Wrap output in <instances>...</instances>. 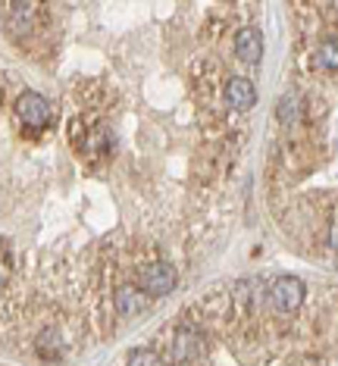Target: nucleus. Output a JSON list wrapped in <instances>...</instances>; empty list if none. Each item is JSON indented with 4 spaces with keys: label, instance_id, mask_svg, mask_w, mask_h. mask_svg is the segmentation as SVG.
I'll list each match as a JSON object with an SVG mask.
<instances>
[{
    "label": "nucleus",
    "instance_id": "f257e3e1",
    "mask_svg": "<svg viewBox=\"0 0 338 366\" xmlns=\"http://www.w3.org/2000/svg\"><path fill=\"white\" fill-rule=\"evenodd\" d=\"M16 119H19L22 129L38 135L44 126H51V104L38 91H22L19 101H16Z\"/></svg>",
    "mask_w": 338,
    "mask_h": 366
},
{
    "label": "nucleus",
    "instance_id": "f03ea898",
    "mask_svg": "<svg viewBox=\"0 0 338 366\" xmlns=\"http://www.w3.org/2000/svg\"><path fill=\"white\" fill-rule=\"evenodd\" d=\"M176 279L179 276L169 263L156 260V263L141 266V272H138V288L147 291L151 297H160V295H169V291L176 288Z\"/></svg>",
    "mask_w": 338,
    "mask_h": 366
},
{
    "label": "nucleus",
    "instance_id": "7ed1b4c3",
    "mask_svg": "<svg viewBox=\"0 0 338 366\" xmlns=\"http://www.w3.org/2000/svg\"><path fill=\"white\" fill-rule=\"evenodd\" d=\"M169 357L179 363H188V360H201L207 357V347H204V338L194 326H179L176 335L169 341Z\"/></svg>",
    "mask_w": 338,
    "mask_h": 366
},
{
    "label": "nucleus",
    "instance_id": "20e7f679",
    "mask_svg": "<svg viewBox=\"0 0 338 366\" xmlns=\"http://www.w3.org/2000/svg\"><path fill=\"white\" fill-rule=\"evenodd\" d=\"M269 301L279 313H294L304 304V282L294 276H279L269 288Z\"/></svg>",
    "mask_w": 338,
    "mask_h": 366
},
{
    "label": "nucleus",
    "instance_id": "39448f33",
    "mask_svg": "<svg viewBox=\"0 0 338 366\" xmlns=\"http://www.w3.org/2000/svg\"><path fill=\"white\" fill-rule=\"evenodd\" d=\"M44 13V4L41 0H10V26L16 35H29L35 29V22Z\"/></svg>",
    "mask_w": 338,
    "mask_h": 366
},
{
    "label": "nucleus",
    "instance_id": "423d86ee",
    "mask_svg": "<svg viewBox=\"0 0 338 366\" xmlns=\"http://www.w3.org/2000/svg\"><path fill=\"white\" fill-rule=\"evenodd\" d=\"M226 104L238 113H247L254 104H257V88H254V81L238 79V76L229 79L226 81Z\"/></svg>",
    "mask_w": 338,
    "mask_h": 366
},
{
    "label": "nucleus",
    "instance_id": "0eeeda50",
    "mask_svg": "<svg viewBox=\"0 0 338 366\" xmlns=\"http://www.w3.org/2000/svg\"><path fill=\"white\" fill-rule=\"evenodd\" d=\"M235 56L242 63H260L263 56V38L257 29H242L235 35Z\"/></svg>",
    "mask_w": 338,
    "mask_h": 366
},
{
    "label": "nucleus",
    "instance_id": "6e6552de",
    "mask_svg": "<svg viewBox=\"0 0 338 366\" xmlns=\"http://www.w3.org/2000/svg\"><path fill=\"white\" fill-rule=\"evenodd\" d=\"M147 304H151V295L141 291L138 285H122V288H116V307H119V313L135 316V313L147 310Z\"/></svg>",
    "mask_w": 338,
    "mask_h": 366
},
{
    "label": "nucleus",
    "instance_id": "1a4fd4ad",
    "mask_svg": "<svg viewBox=\"0 0 338 366\" xmlns=\"http://www.w3.org/2000/svg\"><path fill=\"white\" fill-rule=\"evenodd\" d=\"M113 132L106 129V126H91V129H85V138H81V151H88L91 157H104V154H110L113 151Z\"/></svg>",
    "mask_w": 338,
    "mask_h": 366
},
{
    "label": "nucleus",
    "instance_id": "9d476101",
    "mask_svg": "<svg viewBox=\"0 0 338 366\" xmlns=\"http://www.w3.org/2000/svg\"><path fill=\"white\" fill-rule=\"evenodd\" d=\"M35 351H38L41 360H60V357H63V338L56 335L54 329H44V332L38 335Z\"/></svg>",
    "mask_w": 338,
    "mask_h": 366
},
{
    "label": "nucleus",
    "instance_id": "9b49d317",
    "mask_svg": "<svg viewBox=\"0 0 338 366\" xmlns=\"http://www.w3.org/2000/svg\"><path fill=\"white\" fill-rule=\"evenodd\" d=\"M301 110H304V104H301L298 91H288L282 97V104H279V119H282L285 126H292V122L301 119Z\"/></svg>",
    "mask_w": 338,
    "mask_h": 366
},
{
    "label": "nucleus",
    "instance_id": "f8f14e48",
    "mask_svg": "<svg viewBox=\"0 0 338 366\" xmlns=\"http://www.w3.org/2000/svg\"><path fill=\"white\" fill-rule=\"evenodd\" d=\"M335 63H338L335 41H326V44L317 51V66H319V69H329V72H332V69H335Z\"/></svg>",
    "mask_w": 338,
    "mask_h": 366
},
{
    "label": "nucleus",
    "instance_id": "ddd939ff",
    "mask_svg": "<svg viewBox=\"0 0 338 366\" xmlns=\"http://www.w3.org/2000/svg\"><path fill=\"white\" fill-rule=\"evenodd\" d=\"M129 363H160L163 354H156L154 347H131V351L126 354Z\"/></svg>",
    "mask_w": 338,
    "mask_h": 366
},
{
    "label": "nucleus",
    "instance_id": "4468645a",
    "mask_svg": "<svg viewBox=\"0 0 338 366\" xmlns=\"http://www.w3.org/2000/svg\"><path fill=\"white\" fill-rule=\"evenodd\" d=\"M6 279H10V266H6V263H0V288L6 285Z\"/></svg>",
    "mask_w": 338,
    "mask_h": 366
}]
</instances>
